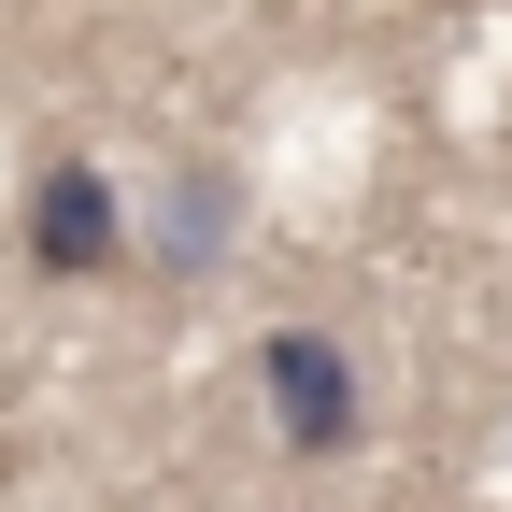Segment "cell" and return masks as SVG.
Listing matches in <instances>:
<instances>
[{
    "mask_svg": "<svg viewBox=\"0 0 512 512\" xmlns=\"http://www.w3.org/2000/svg\"><path fill=\"white\" fill-rule=\"evenodd\" d=\"M228 214H242V185H228V171H185V185H171V228H157V256H171V271H200V256L228 242Z\"/></svg>",
    "mask_w": 512,
    "mask_h": 512,
    "instance_id": "3",
    "label": "cell"
},
{
    "mask_svg": "<svg viewBox=\"0 0 512 512\" xmlns=\"http://www.w3.org/2000/svg\"><path fill=\"white\" fill-rule=\"evenodd\" d=\"M114 242H128V214H114V185H100L86 157H57V171L29 185V271H57V285H86V271H114Z\"/></svg>",
    "mask_w": 512,
    "mask_h": 512,
    "instance_id": "2",
    "label": "cell"
},
{
    "mask_svg": "<svg viewBox=\"0 0 512 512\" xmlns=\"http://www.w3.org/2000/svg\"><path fill=\"white\" fill-rule=\"evenodd\" d=\"M256 384H271L285 456H342V441H356V356L328 328H271V342H256Z\"/></svg>",
    "mask_w": 512,
    "mask_h": 512,
    "instance_id": "1",
    "label": "cell"
}]
</instances>
